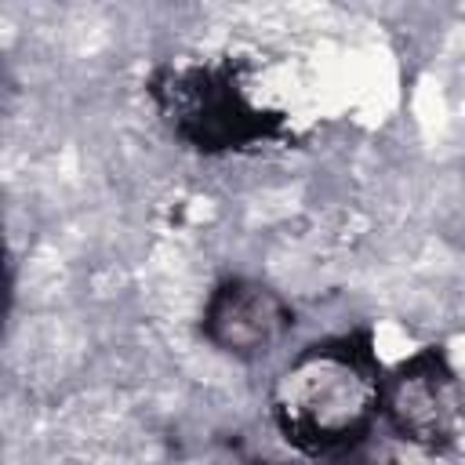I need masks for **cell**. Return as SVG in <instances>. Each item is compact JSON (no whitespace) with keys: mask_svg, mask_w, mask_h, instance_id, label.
<instances>
[{"mask_svg":"<svg viewBox=\"0 0 465 465\" xmlns=\"http://www.w3.org/2000/svg\"><path fill=\"white\" fill-rule=\"evenodd\" d=\"M381 381L385 371L367 331L312 341L272 378V425L309 458L349 454L381 418Z\"/></svg>","mask_w":465,"mask_h":465,"instance_id":"6da1fadb","label":"cell"},{"mask_svg":"<svg viewBox=\"0 0 465 465\" xmlns=\"http://www.w3.org/2000/svg\"><path fill=\"white\" fill-rule=\"evenodd\" d=\"M149 98L174 138L196 153H240L283 134V113L240 58H182L149 76Z\"/></svg>","mask_w":465,"mask_h":465,"instance_id":"7a4b0ae2","label":"cell"},{"mask_svg":"<svg viewBox=\"0 0 465 465\" xmlns=\"http://www.w3.org/2000/svg\"><path fill=\"white\" fill-rule=\"evenodd\" d=\"M381 421L418 454H443L465 432V385L447 352L425 345L381 381Z\"/></svg>","mask_w":465,"mask_h":465,"instance_id":"3957f363","label":"cell"},{"mask_svg":"<svg viewBox=\"0 0 465 465\" xmlns=\"http://www.w3.org/2000/svg\"><path fill=\"white\" fill-rule=\"evenodd\" d=\"M294 323L287 298L254 276L222 280L203 305V338L236 360L272 352Z\"/></svg>","mask_w":465,"mask_h":465,"instance_id":"277c9868","label":"cell"}]
</instances>
